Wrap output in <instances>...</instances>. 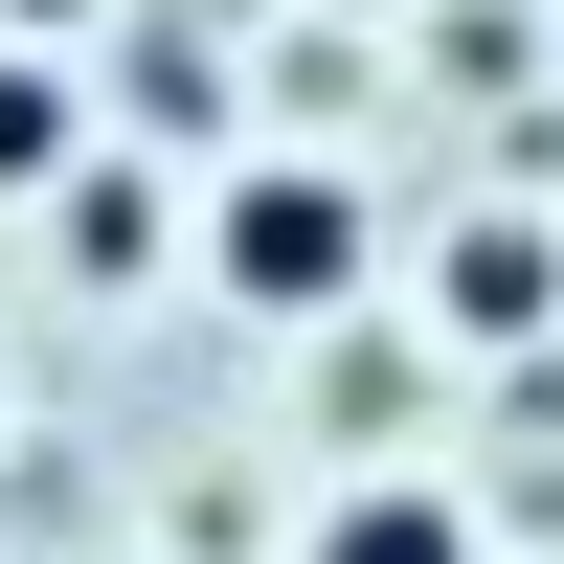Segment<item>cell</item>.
<instances>
[{
    "instance_id": "4",
    "label": "cell",
    "mask_w": 564,
    "mask_h": 564,
    "mask_svg": "<svg viewBox=\"0 0 564 564\" xmlns=\"http://www.w3.org/2000/svg\"><path fill=\"white\" fill-rule=\"evenodd\" d=\"M0 181H68V68L45 45H0Z\"/></svg>"
},
{
    "instance_id": "2",
    "label": "cell",
    "mask_w": 564,
    "mask_h": 564,
    "mask_svg": "<svg viewBox=\"0 0 564 564\" xmlns=\"http://www.w3.org/2000/svg\"><path fill=\"white\" fill-rule=\"evenodd\" d=\"M430 294H452V339H497V361H520V339H564V226H542V204H475Z\"/></svg>"
},
{
    "instance_id": "3",
    "label": "cell",
    "mask_w": 564,
    "mask_h": 564,
    "mask_svg": "<svg viewBox=\"0 0 564 564\" xmlns=\"http://www.w3.org/2000/svg\"><path fill=\"white\" fill-rule=\"evenodd\" d=\"M316 564H475V520H452L430 475H361L339 520H316Z\"/></svg>"
},
{
    "instance_id": "1",
    "label": "cell",
    "mask_w": 564,
    "mask_h": 564,
    "mask_svg": "<svg viewBox=\"0 0 564 564\" xmlns=\"http://www.w3.org/2000/svg\"><path fill=\"white\" fill-rule=\"evenodd\" d=\"M204 271H226L249 316H339V294H361V181H339V159H226Z\"/></svg>"
}]
</instances>
